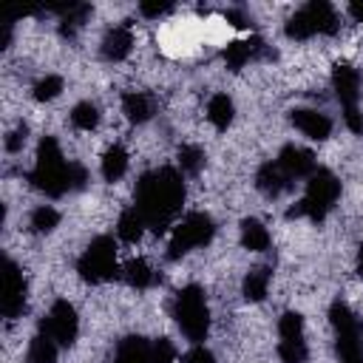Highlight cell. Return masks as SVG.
<instances>
[{
	"label": "cell",
	"instance_id": "2",
	"mask_svg": "<svg viewBox=\"0 0 363 363\" xmlns=\"http://www.w3.org/2000/svg\"><path fill=\"white\" fill-rule=\"evenodd\" d=\"M31 184L45 196H62L68 190H82L88 184V170L79 162H68L54 136H43L37 150V164L31 170Z\"/></svg>",
	"mask_w": 363,
	"mask_h": 363
},
{
	"label": "cell",
	"instance_id": "23",
	"mask_svg": "<svg viewBox=\"0 0 363 363\" xmlns=\"http://www.w3.org/2000/svg\"><path fill=\"white\" fill-rule=\"evenodd\" d=\"M147 352H150V343H145L142 337L130 335V337L119 340L113 363H147Z\"/></svg>",
	"mask_w": 363,
	"mask_h": 363
},
{
	"label": "cell",
	"instance_id": "14",
	"mask_svg": "<svg viewBox=\"0 0 363 363\" xmlns=\"http://www.w3.org/2000/svg\"><path fill=\"white\" fill-rule=\"evenodd\" d=\"M292 125L309 136V139H326L332 133V119L315 108H295L292 111Z\"/></svg>",
	"mask_w": 363,
	"mask_h": 363
},
{
	"label": "cell",
	"instance_id": "36",
	"mask_svg": "<svg viewBox=\"0 0 363 363\" xmlns=\"http://www.w3.org/2000/svg\"><path fill=\"white\" fill-rule=\"evenodd\" d=\"M349 14H352L357 23H363V3H352V6H349Z\"/></svg>",
	"mask_w": 363,
	"mask_h": 363
},
{
	"label": "cell",
	"instance_id": "4",
	"mask_svg": "<svg viewBox=\"0 0 363 363\" xmlns=\"http://www.w3.org/2000/svg\"><path fill=\"white\" fill-rule=\"evenodd\" d=\"M176 320H179V329L193 340H204L207 337V329H210V309H207V298H204V289L190 284L184 286L179 295H176Z\"/></svg>",
	"mask_w": 363,
	"mask_h": 363
},
{
	"label": "cell",
	"instance_id": "7",
	"mask_svg": "<svg viewBox=\"0 0 363 363\" xmlns=\"http://www.w3.org/2000/svg\"><path fill=\"white\" fill-rule=\"evenodd\" d=\"M337 31V14L329 3H306L298 9L286 23V37L292 40H309L315 34H335Z\"/></svg>",
	"mask_w": 363,
	"mask_h": 363
},
{
	"label": "cell",
	"instance_id": "22",
	"mask_svg": "<svg viewBox=\"0 0 363 363\" xmlns=\"http://www.w3.org/2000/svg\"><path fill=\"white\" fill-rule=\"evenodd\" d=\"M128 170V150L122 145H111L102 156V176L105 182H119Z\"/></svg>",
	"mask_w": 363,
	"mask_h": 363
},
{
	"label": "cell",
	"instance_id": "20",
	"mask_svg": "<svg viewBox=\"0 0 363 363\" xmlns=\"http://www.w3.org/2000/svg\"><path fill=\"white\" fill-rule=\"evenodd\" d=\"M145 227H147V221L142 218V213H139L136 207H128V210L119 216V221H116V233H119V238H122L125 244H136V241L142 238Z\"/></svg>",
	"mask_w": 363,
	"mask_h": 363
},
{
	"label": "cell",
	"instance_id": "15",
	"mask_svg": "<svg viewBox=\"0 0 363 363\" xmlns=\"http://www.w3.org/2000/svg\"><path fill=\"white\" fill-rule=\"evenodd\" d=\"M264 48V40L261 37H247V40H233V43H227L224 45V62H227V68H233V71H238V68H244L258 51Z\"/></svg>",
	"mask_w": 363,
	"mask_h": 363
},
{
	"label": "cell",
	"instance_id": "29",
	"mask_svg": "<svg viewBox=\"0 0 363 363\" xmlns=\"http://www.w3.org/2000/svg\"><path fill=\"white\" fill-rule=\"evenodd\" d=\"M57 224H60V213H57L51 204H40V207L31 213V230H34V233H51Z\"/></svg>",
	"mask_w": 363,
	"mask_h": 363
},
{
	"label": "cell",
	"instance_id": "32",
	"mask_svg": "<svg viewBox=\"0 0 363 363\" xmlns=\"http://www.w3.org/2000/svg\"><path fill=\"white\" fill-rule=\"evenodd\" d=\"M173 9V3L170 0H145V3H139V11L145 14V17H162V14H167Z\"/></svg>",
	"mask_w": 363,
	"mask_h": 363
},
{
	"label": "cell",
	"instance_id": "19",
	"mask_svg": "<svg viewBox=\"0 0 363 363\" xmlns=\"http://www.w3.org/2000/svg\"><path fill=\"white\" fill-rule=\"evenodd\" d=\"M269 241H272V235L258 218H244L241 221V244H244V250L264 252V250H269Z\"/></svg>",
	"mask_w": 363,
	"mask_h": 363
},
{
	"label": "cell",
	"instance_id": "30",
	"mask_svg": "<svg viewBox=\"0 0 363 363\" xmlns=\"http://www.w3.org/2000/svg\"><path fill=\"white\" fill-rule=\"evenodd\" d=\"M60 94H62V77H57V74H45L34 85V99L37 102H48V99H54Z\"/></svg>",
	"mask_w": 363,
	"mask_h": 363
},
{
	"label": "cell",
	"instance_id": "10",
	"mask_svg": "<svg viewBox=\"0 0 363 363\" xmlns=\"http://www.w3.org/2000/svg\"><path fill=\"white\" fill-rule=\"evenodd\" d=\"M278 357L284 363H303L306 360V340H303V318L298 312H284L278 318Z\"/></svg>",
	"mask_w": 363,
	"mask_h": 363
},
{
	"label": "cell",
	"instance_id": "24",
	"mask_svg": "<svg viewBox=\"0 0 363 363\" xmlns=\"http://www.w3.org/2000/svg\"><path fill=\"white\" fill-rule=\"evenodd\" d=\"M233 113H235V108H233V99L227 94H213L210 96V102H207V119L218 130H224L233 122Z\"/></svg>",
	"mask_w": 363,
	"mask_h": 363
},
{
	"label": "cell",
	"instance_id": "27",
	"mask_svg": "<svg viewBox=\"0 0 363 363\" xmlns=\"http://www.w3.org/2000/svg\"><path fill=\"white\" fill-rule=\"evenodd\" d=\"M71 125H74L77 130H94V128L99 125V111H96V105H91V102L74 105V111H71Z\"/></svg>",
	"mask_w": 363,
	"mask_h": 363
},
{
	"label": "cell",
	"instance_id": "5",
	"mask_svg": "<svg viewBox=\"0 0 363 363\" xmlns=\"http://www.w3.org/2000/svg\"><path fill=\"white\" fill-rule=\"evenodd\" d=\"M216 233V224L207 213H187L170 233V241H167V258L176 261L182 255H187L190 250L196 247H204Z\"/></svg>",
	"mask_w": 363,
	"mask_h": 363
},
{
	"label": "cell",
	"instance_id": "31",
	"mask_svg": "<svg viewBox=\"0 0 363 363\" xmlns=\"http://www.w3.org/2000/svg\"><path fill=\"white\" fill-rule=\"evenodd\" d=\"M147 363H176V346L167 337H156L147 352Z\"/></svg>",
	"mask_w": 363,
	"mask_h": 363
},
{
	"label": "cell",
	"instance_id": "25",
	"mask_svg": "<svg viewBox=\"0 0 363 363\" xmlns=\"http://www.w3.org/2000/svg\"><path fill=\"white\" fill-rule=\"evenodd\" d=\"M122 272H125V281H128L133 289H147V286L156 281L153 269H150V267H147V261H142V258H133V261H128Z\"/></svg>",
	"mask_w": 363,
	"mask_h": 363
},
{
	"label": "cell",
	"instance_id": "17",
	"mask_svg": "<svg viewBox=\"0 0 363 363\" xmlns=\"http://www.w3.org/2000/svg\"><path fill=\"white\" fill-rule=\"evenodd\" d=\"M122 111L130 122L142 125L153 116V99L145 91H128V94H122Z\"/></svg>",
	"mask_w": 363,
	"mask_h": 363
},
{
	"label": "cell",
	"instance_id": "33",
	"mask_svg": "<svg viewBox=\"0 0 363 363\" xmlns=\"http://www.w3.org/2000/svg\"><path fill=\"white\" fill-rule=\"evenodd\" d=\"M343 122L352 133H363V111L360 105H352V108H343Z\"/></svg>",
	"mask_w": 363,
	"mask_h": 363
},
{
	"label": "cell",
	"instance_id": "28",
	"mask_svg": "<svg viewBox=\"0 0 363 363\" xmlns=\"http://www.w3.org/2000/svg\"><path fill=\"white\" fill-rule=\"evenodd\" d=\"M179 167H182V173L196 176L204 167V150L196 147V145H182V150H179Z\"/></svg>",
	"mask_w": 363,
	"mask_h": 363
},
{
	"label": "cell",
	"instance_id": "16",
	"mask_svg": "<svg viewBox=\"0 0 363 363\" xmlns=\"http://www.w3.org/2000/svg\"><path fill=\"white\" fill-rule=\"evenodd\" d=\"M130 48H133V31L128 26H113L102 40V57L113 60V62L125 60L130 54Z\"/></svg>",
	"mask_w": 363,
	"mask_h": 363
},
{
	"label": "cell",
	"instance_id": "1",
	"mask_svg": "<svg viewBox=\"0 0 363 363\" xmlns=\"http://www.w3.org/2000/svg\"><path fill=\"white\" fill-rule=\"evenodd\" d=\"M182 199H184L182 176L173 167H159V170L145 173L136 182V204L133 207L142 213L147 227L164 230L176 218Z\"/></svg>",
	"mask_w": 363,
	"mask_h": 363
},
{
	"label": "cell",
	"instance_id": "35",
	"mask_svg": "<svg viewBox=\"0 0 363 363\" xmlns=\"http://www.w3.org/2000/svg\"><path fill=\"white\" fill-rule=\"evenodd\" d=\"M23 142H26V125H20L17 130L9 133V139H6V150H9V153H17V150L23 147Z\"/></svg>",
	"mask_w": 363,
	"mask_h": 363
},
{
	"label": "cell",
	"instance_id": "18",
	"mask_svg": "<svg viewBox=\"0 0 363 363\" xmlns=\"http://www.w3.org/2000/svg\"><path fill=\"white\" fill-rule=\"evenodd\" d=\"M255 184H258L261 193H267V196H278L281 190H286L289 176L278 167V162H267V164L258 167V173H255Z\"/></svg>",
	"mask_w": 363,
	"mask_h": 363
},
{
	"label": "cell",
	"instance_id": "9",
	"mask_svg": "<svg viewBox=\"0 0 363 363\" xmlns=\"http://www.w3.org/2000/svg\"><path fill=\"white\" fill-rule=\"evenodd\" d=\"M40 329H43V335H48L57 346H71V343L77 340V332H79L77 309H74L68 301H54V306H51L48 315L43 318Z\"/></svg>",
	"mask_w": 363,
	"mask_h": 363
},
{
	"label": "cell",
	"instance_id": "34",
	"mask_svg": "<svg viewBox=\"0 0 363 363\" xmlns=\"http://www.w3.org/2000/svg\"><path fill=\"white\" fill-rule=\"evenodd\" d=\"M182 363H213V352L196 343V346H193V349L184 354V360H182Z\"/></svg>",
	"mask_w": 363,
	"mask_h": 363
},
{
	"label": "cell",
	"instance_id": "12",
	"mask_svg": "<svg viewBox=\"0 0 363 363\" xmlns=\"http://www.w3.org/2000/svg\"><path fill=\"white\" fill-rule=\"evenodd\" d=\"M278 167L289 176V179H309L318 167H315V153L298 147V145H286L281 153H278Z\"/></svg>",
	"mask_w": 363,
	"mask_h": 363
},
{
	"label": "cell",
	"instance_id": "26",
	"mask_svg": "<svg viewBox=\"0 0 363 363\" xmlns=\"http://www.w3.org/2000/svg\"><path fill=\"white\" fill-rule=\"evenodd\" d=\"M26 357H28V363H57V343L40 332L37 337H31Z\"/></svg>",
	"mask_w": 363,
	"mask_h": 363
},
{
	"label": "cell",
	"instance_id": "21",
	"mask_svg": "<svg viewBox=\"0 0 363 363\" xmlns=\"http://www.w3.org/2000/svg\"><path fill=\"white\" fill-rule=\"evenodd\" d=\"M269 281H272V272H269L267 267H255V269H250L247 278H244V298L252 301V303L264 301L267 292H269Z\"/></svg>",
	"mask_w": 363,
	"mask_h": 363
},
{
	"label": "cell",
	"instance_id": "3",
	"mask_svg": "<svg viewBox=\"0 0 363 363\" xmlns=\"http://www.w3.org/2000/svg\"><path fill=\"white\" fill-rule=\"evenodd\" d=\"M340 199V182L332 170L326 167H318L309 182H306V196L301 201H295L289 207V218H309V221H323L326 213L335 207V201Z\"/></svg>",
	"mask_w": 363,
	"mask_h": 363
},
{
	"label": "cell",
	"instance_id": "8",
	"mask_svg": "<svg viewBox=\"0 0 363 363\" xmlns=\"http://www.w3.org/2000/svg\"><path fill=\"white\" fill-rule=\"evenodd\" d=\"M329 320L337 332V352H340V363H363V340H360V329H357V318L352 315V309L346 303H332L329 309Z\"/></svg>",
	"mask_w": 363,
	"mask_h": 363
},
{
	"label": "cell",
	"instance_id": "11",
	"mask_svg": "<svg viewBox=\"0 0 363 363\" xmlns=\"http://www.w3.org/2000/svg\"><path fill=\"white\" fill-rule=\"evenodd\" d=\"M3 295H0V309H3V318L14 320L23 309H26V278L20 272V267L6 258L3 264Z\"/></svg>",
	"mask_w": 363,
	"mask_h": 363
},
{
	"label": "cell",
	"instance_id": "37",
	"mask_svg": "<svg viewBox=\"0 0 363 363\" xmlns=\"http://www.w3.org/2000/svg\"><path fill=\"white\" fill-rule=\"evenodd\" d=\"M360 275H363V247H360Z\"/></svg>",
	"mask_w": 363,
	"mask_h": 363
},
{
	"label": "cell",
	"instance_id": "6",
	"mask_svg": "<svg viewBox=\"0 0 363 363\" xmlns=\"http://www.w3.org/2000/svg\"><path fill=\"white\" fill-rule=\"evenodd\" d=\"M77 272L91 281V284H102V281H111L119 267H116V244L111 235H96L88 250L79 255L77 261Z\"/></svg>",
	"mask_w": 363,
	"mask_h": 363
},
{
	"label": "cell",
	"instance_id": "13",
	"mask_svg": "<svg viewBox=\"0 0 363 363\" xmlns=\"http://www.w3.org/2000/svg\"><path fill=\"white\" fill-rule=\"evenodd\" d=\"M332 85H335V94H337V99H340L343 108L357 105V99H360L363 91H360V74L352 65H335Z\"/></svg>",
	"mask_w": 363,
	"mask_h": 363
}]
</instances>
